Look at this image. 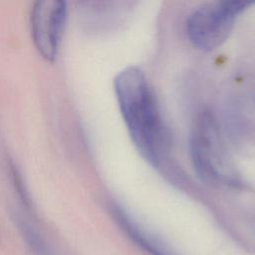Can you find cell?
<instances>
[{
  "instance_id": "obj_4",
  "label": "cell",
  "mask_w": 255,
  "mask_h": 255,
  "mask_svg": "<svg viewBox=\"0 0 255 255\" xmlns=\"http://www.w3.org/2000/svg\"><path fill=\"white\" fill-rule=\"evenodd\" d=\"M67 16V3L61 0L38 1L31 9L32 39L39 54L47 61H54L58 54Z\"/></svg>"
},
{
  "instance_id": "obj_5",
  "label": "cell",
  "mask_w": 255,
  "mask_h": 255,
  "mask_svg": "<svg viewBox=\"0 0 255 255\" xmlns=\"http://www.w3.org/2000/svg\"><path fill=\"white\" fill-rule=\"evenodd\" d=\"M115 215L117 216L120 224L126 229V231L145 250L152 253L153 255H170L167 251L162 250L159 245L153 243L148 238H146V236L141 234L140 231L130 223V221L125 216V214L121 210H115Z\"/></svg>"
},
{
  "instance_id": "obj_6",
  "label": "cell",
  "mask_w": 255,
  "mask_h": 255,
  "mask_svg": "<svg viewBox=\"0 0 255 255\" xmlns=\"http://www.w3.org/2000/svg\"><path fill=\"white\" fill-rule=\"evenodd\" d=\"M20 229L26 244L29 246L34 255H53L44 238L29 222L22 219L20 222Z\"/></svg>"
},
{
  "instance_id": "obj_1",
  "label": "cell",
  "mask_w": 255,
  "mask_h": 255,
  "mask_svg": "<svg viewBox=\"0 0 255 255\" xmlns=\"http://www.w3.org/2000/svg\"><path fill=\"white\" fill-rule=\"evenodd\" d=\"M118 105L133 144L154 167L166 154V136L153 92L137 67L122 70L114 80Z\"/></svg>"
},
{
  "instance_id": "obj_2",
  "label": "cell",
  "mask_w": 255,
  "mask_h": 255,
  "mask_svg": "<svg viewBox=\"0 0 255 255\" xmlns=\"http://www.w3.org/2000/svg\"><path fill=\"white\" fill-rule=\"evenodd\" d=\"M255 1L230 0L206 2L197 6L186 19V34L201 51H212L229 37L235 20Z\"/></svg>"
},
{
  "instance_id": "obj_3",
  "label": "cell",
  "mask_w": 255,
  "mask_h": 255,
  "mask_svg": "<svg viewBox=\"0 0 255 255\" xmlns=\"http://www.w3.org/2000/svg\"><path fill=\"white\" fill-rule=\"evenodd\" d=\"M219 135L212 116L202 114L191 137L192 159L198 172L205 178L234 184L237 175Z\"/></svg>"
}]
</instances>
